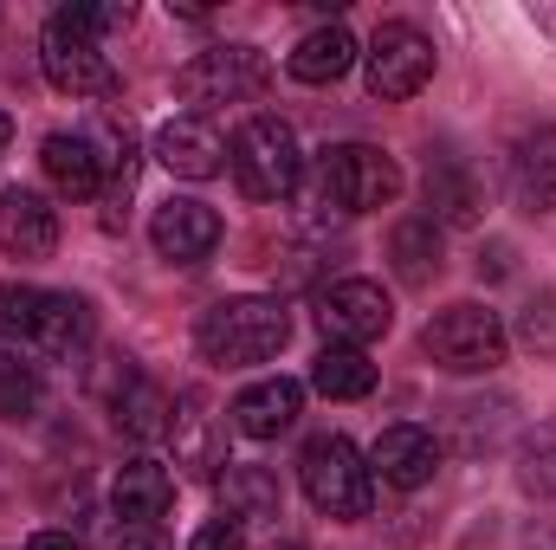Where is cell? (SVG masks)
Masks as SVG:
<instances>
[{
    "mask_svg": "<svg viewBox=\"0 0 556 550\" xmlns=\"http://www.w3.org/2000/svg\"><path fill=\"white\" fill-rule=\"evenodd\" d=\"M291 337V317L278 298H220L194 317V350L214 363V370H253V363H273Z\"/></svg>",
    "mask_w": 556,
    "mask_h": 550,
    "instance_id": "6da1fadb",
    "label": "cell"
},
{
    "mask_svg": "<svg viewBox=\"0 0 556 550\" xmlns=\"http://www.w3.org/2000/svg\"><path fill=\"white\" fill-rule=\"evenodd\" d=\"M39 65H46V78H52V91H65V98H111V91H117V72H111V59H104V39H98L91 20H85V0H78V7H59V13L46 20V33H39Z\"/></svg>",
    "mask_w": 556,
    "mask_h": 550,
    "instance_id": "7a4b0ae2",
    "label": "cell"
},
{
    "mask_svg": "<svg viewBox=\"0 0 556 550\" xmlns=\"http://www.w3.org/2000/svg\"><path fill=\"white\" fill-rule=\"evenodd\" d=\"M402 195V168L376 142H337L317 155V208L330 214H376Z\"/></svg>",
    "mask_w": 556,
    "mask_h": 550,
    "instance_id": "3957f363",
    "label": "cell"
},
{
    "mask_svg": "<svg viewBox=\"0 0 556 550\" xmlns=\"http://www.w3.org/2000/svg\"><path fill=\"white\" fill-rule=\"evenodd\" d=\"M420 350H427L433 370H446V376H492V370L505 363V324H498L492 304L459 298V304H446V311L427 317Z\"/></svg>",
    "mask_w": 556,
    "mask_h": 550,
    "instance_id": "277c9868",
    "label": "cell"
},
{
    "mask_svg": "<svg viewBox=\"0 0 556 550\" xmlns=\"http://www.w3.org/2000/svg\"><path fill=\"white\" fill-rule=\"evenodd\" d=\"M298 479L324 518H369V505H376V473L343 434H317L298 460Z\"/></svg>",
    "mask_w": 556,
    "mask_h": 550,
    "instance_id": "5b68a950",
    "label": "cell"
},
{
    "mask_svg": "<svg viewBox=\"0 0 556 550\" xmlns=\"http://www.w3.org/2000/svg\"><path fill=\"white\" fill-rule=\"evenodd\" d=\"M227 162H233V182H240L247 201H285V195L298 188V175H304V149H298V137H291L285 117H253V124H240Z\"/></svg>",
    "mask_w": 556,
    "mask_h": 550,
    "instance_id": "8992f818",
    "label": "cell"
},
{
    "mask_svg": "<svg viewBox=\"0 0 556 550\" xmlns=\"http://www.w3.org/2000/svg\"><path fill=\"white\" fill-rule=\"evenodd\" d=\"M266 78H273V65L260 46H214L175 72V98L181 104H247L266 91Z\"/></svg>",
    "mask_w": 556,
    "mask_h": 550,
    "instance_id": "52a82bcc",
    "label": "cell"
},
{
    "mask_svg": "<svg viewBox=\"0 0 556 550\" xmlns=\"http://www.w3.org/2000/svg\"><path fill=\"white\" fill-rule=\"evenodd\" d=\"M395 324V304L376 278H337L317 291V330L337 343V350H363L376 343L382 330Z\"/></svg>",
    "mask_w": 556,
    "mask_h": 550,
    "instance_id": "ba28073f",
    "label": "cell"
},
{
    "mask_svg": "<svg viewBox=\"0 0 556 550\" xmlns=\"http://www.w3.org/2000/svg\"><path fill=\"white\" fill-rule=\"evenodd\" d=\"M363 65H369V91L402 104V98H415L420 85L433 78V39L420 26H408V20H389V26H376Z\"/></svg>",
    "mask_w": 556,
    "mask_h": 550,
    "instance_id": "9c48e42d",
    "label": "cell"
},
{
    "mask_svg": "<svg viewBox=\"0 0 556 550\" xmlns=\"http://www.w3.org/2000/svg\"><path fill=\"white\" fill-rule=\"evenodd\" d=\"M369 473H376L382 486H395V492H420V486L440 473V440H433L427 427H415V421H395V427L376 434Z\"/></svg>",
    "mask_w": 556,
    "mask_h": 550,
    "instance_id": "30bf717a",
    "label": "cell"
},
{
    "mask_svg": "<svg viewBox=\"0 0 556 550\" xmlns=\"http://www.w3.org/2000/svg\"><path fill=\"white\" fill-rule=\"evenodd\" d=\"M149 240H155V253H162V260H175V266H201V260L220 247V214H214L207 201L175 195V201H162V208H155Z\"/></svg>",
    "mask_w": 556,
    "mask_h": 550,
    "instance_id": "8fae6325",
    "label": "cell"
},
{
    "mask_svg": "<svg viewBox=\"0 0 556 550\" xmlns=\"http://www.w3.org/2000/svg\"><path fill=\"white\" fill-rule=\"evenodd\" d=\"M39 162H46V175H52L59 195H72V201H98L104 195L111 162H104L98 130H52V137L39 142Z\"/></svg>",
    "mask_w": 556,
    "mask_h": 550,
    "instance_id": "7c38bea8",
    "label": "cell"
},
{
    "mask_svg": "<svg viewBox=\"0 0 556 550\" xmlns=\"http://www.w3.org/2000/svg\"><path fill=\"white\" fill-rule=\"evenodd\" d=\"M26 350L46 363H78L91 350V304L78 291H39V317L26 330Z\"/></svg>",
    "mask_w": 556,
    "mask_h": 550,
    "instance_id": "4fadbf2b",
    "label": "cell"
},
{
    "mask_svg": "<svg viewBox=\"0 0 556 550\" xmlns=\"http://www.w3.org/2000/svg\"><path fill=\"white\" fill-rule=\"evenodd\" d=\"M0 247L13 260H46L59 247V208L39 188H0Z\"/></svg>",
    "mask_w": 556,
    "mask_h": 550,
    "instance_id": "5bb4252c",
    "label": "cell"
},
{
    "mask_svg": "<svg viewBox=\"0 0 556 550\" xmlns=\"http://www.w3.org/2000/svg\"><path fill=\"white\" fill-rule=\"evenodd\" d=\"M155 162H162L168 175H181V182H207V175H220V162H227V137H220L207 117H175V124L155 130Z\"/></svg>",
    "mask_w": 556,
    "mask_h": 550,
    "instance_id": "9a60e30c",
    "label": "cell"
},
{
    "mask_svg": "<svg viewBox=\"0 0 556 550\" xmlns=\"http://www.w3.org/2000/svg\"><path fill=\"white\" fill-rule=\"evenodd\" d=\"M511 201L525 214L556 208V124H538L511 142Z\"/></svg>",
    "mask_w": 556,
    "mask_h": 550,
    "instance_id": "2e32d148",
    "label": "cell"
},
{
    "mask_svg": "<svg viewBox=\"0 0 556 550\" xmlns=\"http://www.w3.org/2000/svg\"><path fill=\"white\" fill-rule=\"evenodd\" d=\"M298 409H304V389L291 376H266V383H253V389L233 396V427L247 440H278L298 421Z\"/></svg>",
    "mask_w": 556,
    "mask_h": 550,
    "instance_id": "e0dca14e",
    "label": "cell"
},
{
    "mask_svg": "<svg viewBox=\"0 0 556 550\" xmlns=\"http://www.w3.org/2000/svg\"><path fill=\"white\" fill-rule=\"evenodd\" d=\"M111 505H117V518H130V525H155V518L175 505L168 466H162V460H124L117 479H111Z\"/></svg>",
    "mask_w": 556,
    "mask_h": 550,
    "instance_id": "ac0fdd59",
    "label": "cell"
},
{
    "mask_svg": "<svg viewBox=\"0 0 556 550\" xmlns=\"http://www.w3.org/2000/svg\"><path fill=\"white\" fill-rule=\"evenodd\" d=\"M479 214H485L479 175H472L466 162H440V168L427 175V221H433V227H479Z\"/></svg>",
    "mask_w": 556,
    "mask_h": 550,
    "instance_id": "d6986e66",
    "label": "cell"
},
{
    "mask_svg": "<svg viewBox=\"0 0 556 550\" xmlns=\"http://www.w3.org/2000/svg\"><path fill=\"white\" fill-rule=\"evenodd\" d=\"M285 65H291V78H298V85H337V78L356 65V39L330 20V26L304 33V39L291 46V59H285Z\"/></svg>",
    "mask_w": 556,
    "mask_h": 550,
    "instance_id": "ffe728a7",
    "label": "cell"
},
{
    "mask_svg": "<svg viewBox=\"0 0 556 550\" xmlns=\"http://www.w3.org/2000/svg\"><path fill=\"white\" fill-rule=\"evenodd\" d=\"M111 414H117V427H124L130 440H162L168 421H175V402H168L162 383H149V376H124V389L111 396Z\"/></svg>",
    "mask_w": 556,
    "mask_h": 550,
    "instance_id": "44dd1931",
    "label": "cell"
},
{
    "mask_svg": "<svg viewBox=\"0 0 556 550\" xmlns=\"http://www.w3.org/2000/svg\"><path fill=\"white\" fill-rule=\"evenodd\" d=\"M220 505L227 518H278L285 512V486H278L273 466H233L220 473Z\"/></svg>",
    "mask_w": 556,
    "mask_h": 550,
    "instance_id": "7402d4cb",
    "label": "cell"
},
{
    "mask_svg": "<svg viewBox=\"0 0 556 550\" xmlns=\"http://www.w3.org/2000/svg\"><path fill=\"white\" fill-rule=\"evenodd\" d=\"M311 389L330 396V402H363V396L376 389V363H369L363 350H337V343H324V357L311 363Z\"/></svg>",
    "mask_w": 556,
    "mask_h": 550,
    "instance_id": "603a6c76",
    "label": "cell"
},
{
    "mask_svg": "<svg viewBox=\"0 0 556 550\" xmlns=\"http://www.w3.org/2000/svg\"><path fill=\"white\" fill-rule=\"evenodd\" d=\"M389 260H395V273L408 278V285H427V278L440 273V227H433L427 214L395 221V234H389Z\"/></svg>",
    "mask_w": 556,
    "mask_h": 550,
    "instance_id": "cb8c5ba5",
    "label": "cell"
},
{
    "mask_svg": "<svg viewBox=\"0 0 556 550\" xmlns=\"http://www.w3.org/2000/svg\"><path fill=\"white\" fill-rule=\"evenodd\" d=\"M39 409V370L20 350H0V421H26Z\"/></svg>",
    "mask_w": 556,
    "mask_h": 550,
    "instance_id": "d4e9b609",
    "label": "cell"
},
{
    "mask_svg": "<svg viewBox=\"0 0 556 550\" xmlns=\"http://www.w3.org/2000/svg\"><path fill=\"white\" fill-rule=\"evenodd\" d=\"M168 434H175V447H181V460H188L194 473H214V466H227V460H220V447L207 440V414H201V402H181V414L168 421Z\"/></svg>",
    "mask_w": 556,
    "mask_h": 550,
    "instance_id": "484cf974",
    "label": "cell"
},
{
    "mask_svg": "<svg viewBox=\"0 0 556 550\" xmlns=\"http://www.w3.org/2000/svg\"><path fill=\"white\" fill-rule=\"evenodd\" d=\"M518 486L538 492V499H556V427H538L518 453Z\"/></svg>",
    "mask_w": 556,
    "mask_h": 550,
    "instance_id": "4316f807",
    "label": "cell"
},
{
    "mask_svg": "<svg viewBox=\"0 0 556 550\" xmlns=\"http://www.w3.org/2000/svg\"><path fill=\"white\" fill-rule=\"evenodd\" d=\"M518 343H525L531 357H556V291L531 298V304L518 311Z\"/></svg>",
    "mask_w": 556,
    "mask_h": 550,
    "instance_id": "83f0119b",
    "label": "cell"
},
{
    "mask_svg": "<svg viewBox=\"0 0 556 550\" xmlns=\"http://www.w3.org/2000/svg\"><path fill=\"white\" fill-rule=\"evenodd\" d=\"M33 317H39V285H0V337L26 343Z\"/></svg>",
    "mask_w": 556,
    "mask_h": 550,
    "instance_id": "f1b7e54d",
    "label": "cell"
},
{
    "mask_svg": "<svg viewBox=\"0 0 556 550\" xmlns=\"http://www.w3.org/2000/svg\"><path fill=\"white\" fill-rule=\"evenodd\" d=\"M188 550H247V532H240L233 518H220V525H201Z\"/></svg>",
    "mask_w": 556,
    "mask_h": 550,
    "instance_id": "f546056e",
    "label": "cell"
},
{
    "mask_svg": "<svg viewBox=\"0 0 556 550\" xmlns=\"http://www.w3.org/2000/svg\"><path fill=\"white\" fill-rule=\"evenodd\" d=\"M85 20H91V33H124L137 13H130V0H104V7H85Z\"/></svg>",
    "mask_w": 556,
    "mask_h": 550,
    "instance_id": "4dcf8cb0",
    "label": "cell"
},
{
    "mask_svg": "<svg viewBox=\"0 0 556 550\" xmlns=\"http://www.w3.org/2000/svg\"><path fill=\"white\" fill-rule=\"evenodd\" d=\"M117 550H175V545H168V538H162L155 525H130V532L117 538Z\"/></svg>",
    "mask_w": 556,
    "mask_h": 550,
    "instance_id": "1f68e13d",
    "label": "cell"
},
{
    "mask_svg": "<svg viewBox=\"0 0 556 550\" xmlns=\"http://www.w3.org/2000/svg\"><path fill=\"white\" fill-rule=\"evenodd\" d=\"M26 550H78V538H72V532H39Z\"/></svg>",
    "mask_w": 556,
    "mask_h": 550,
    "instance_id": "d6a6232c",
    "label": "cell"
},
{
    "mask_svg": "<svg viewBox=\"0 0 556 550\" xmlns=\"http://www.w3.org/2000/svg\"><path fill=\"white\" fill-rule=\"evenodd\" d=\"M7 142H13V117H7V111H0V149H7Z\"/></svg>",
    "mask_w": 556,
    "mask_h": 550,
    "instance_id": "836d02e7",
    "label": "cell"
}]
</instances>
